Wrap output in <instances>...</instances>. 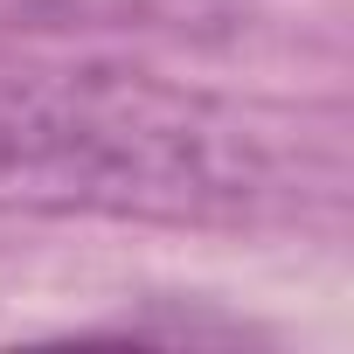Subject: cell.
I'll list each match as a JSON object with an SVG mask.
<instances>
[{"label": "cell", "instance_id": "1", "mask_svg": "<svg viewBox=\"0 0 354 354\" xmlns=\"http://www.w3.org/2000/svg\"><path fill=\"white\" fill-rule=\"evenodd\" d=\"M271 139L223 97L118 63H0V216L236 223Z\"/></svg>", "mask_w": 354, "mask_h": 354}]
</instances>
